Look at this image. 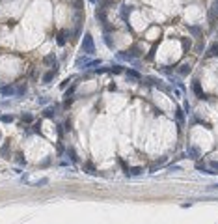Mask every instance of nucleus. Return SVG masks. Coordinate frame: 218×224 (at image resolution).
<instances>
[{
  "label": "nucleus",
  "mask_w": 218,
  "mask_h": 224,
  "mask_svg": "<svg viewBox=\"0 0 218 224\" xmlns=\"http://www.w3.org/2000/svg\"><path fill=\"white\" fill-rule=\"evenodd\" d=\"M82 49L86 52V56H93L95 54V43H93V37L90 32L84 34V39H82Z\"/></svg>",
  "instance_id": "1"
},
{
  "label": "nucleus",
  "mask_w": 218,
  "mask_h": 224,
  "mask_svg": "<svg viewBox=\"0 0 218 224\" xmlns=\"http://www.w3.org/2000/svg\"><path fill=\"white\" fill-rule=\"evenodd\" d=\"M0 94L10 97V95H17V90H15V86H0Z\"/></svg>",
  "instance_id": "2"
},
{
  "label": "nucleus",
  "mask_w": 218,
  "mask_h": 224,
  "mask_svg": "<svg viewBox=\"0 0 218 224\" xmlns=\"http://www.w3.org/2000/svg\"><path fill=\"white\" fill-rule=\"evenodd\" d=\"M186 155L190 157V159H198V157L201 155V151H200V148H196V146H188V148H186Z\"/></svg>",
  "instance_id": "3"
},
{
  "label": "nucleus",
  "mask_w": 218,
  "mask_h": 224,
  "mask_svg": "<svg viewBox=\"0 0 218 224\" xmlns=\"http://www.w3.org/2000/svg\"><path fill=\"white\" fill-rule=\"evenodd\" d=\"M91 60L88 58V56H80V58H77V62H75V65L78 67V69H86V65L90 64Z\"/></svg>",
  "instance_id": "4"
},
{
  "label": "nucleus",
  "mask_w": 218,
  "mask_h": 224,
  "mask_svg": "<svg viewBox=\"0 0 218 224\" xmlns=\"http://www.w3.org/2000/svg\"><path fill=\"white\" fill-rule=\"evenodd\" d=\"M192 90H194V94H196L200 99H205V94L201 92V86H200V82L196 80V82H192Z\"/></svg>",
  "instance_id": "5"
},
{
  "label": "nucleus",
  "mask_w": 218,
  "mask_h": 224,
  "mask_svg": "<svg viewBox=\"0 0 218 224\" xmlns=\"http://www.w3.org/2000/svg\"><path fill=\"white\" fill-rule=\"evenodd\" d=\"M65 41H67V32H65V30H62V32L56 36V43H58V47H63Z\"/></svg>",
  "instance_id": "6"
},
{
  "label": "nucleus",
  "mask_w": 218,
  "mask_h": 224,
  "mask_svg": "<svg viewBox=\"0 0 218 224\" xmlns=\"http://www.w3.org/2000/svg\"><path fill=\"white\" fill-rule=\"evenodd\" d=\"M54 75H56V71H54V69H51V71H47V73L43 75V82H45V84H48V82H51V80L54 79Z\"/></svg>",
  "instance_id": "7"
},
{
  "label": "nucleus",
  "mask_w": 218,
  "mask_h": 224,
  "mask_svg": "<svg viewBox=\"0 0 218 224\" xmlns=\"http://www.w3.org/2000/svg\"><path fill=\"white\" fill-rule=\"evenodd\" d=\"M177 71H179V75H188V73H190V65H188V64H183Z\"/></svg>",
  "instance_id": "8"
},
{
  "label": "nucleus",
  "mask_w": 218,
  "mask_h": 224,
  "mask_svg": "<svg viewBox=\"0 0 218 224\" xmlns=\"http://www.w3.org/2000/svg\"><path fill=\"white\" fill-rule=\"evenodd\" d=\"M15 118L13 116H10V114H2V116H0V122H2V123H11Z\"/></svg>",
  "instance_id": "9"
},
{
  "label": "nucleus",
  "mask_w": 218,
  "mask_h": 224,
  "mask_svg": "<svg viewBox=\"0 0 218 224\" xmlns=\"http://www.w3.org/2000/svg\"><path fill=\"white\" fill-rule=\"evenodd\" d=\"M43 116H45V118H54V108H51V106L45 108V110H43Z\"/></svg>",
  "instance_id": "10"
},
{
  "label": "nucleus",
  "mask_w": 218,
  "mask_h": 224,
  "mask_svg": "<svg viewBox=\"0 0 218 224\" xmlns=\"http://www.w3.org/2000/svg\"><path fill=\"white\" fill-rule=\"evenodd\" d=\"M190 34L196 36V37H200V36H201V28H200V26H190Z\"/></svg>",
  "instance_id": "11"
},
{
  "label": "nucleus",
  "mask_w": 218,
  "mask_h": 224,
  "mask_svg": "<svg viewBox=\"0 0 218 224\" xmlns=\"http://www.w3.org/2000/svg\"><path fill=\"white\" fill-rule=\"evenodd\" d=\"M8 149H10V142H6L2 148H0V155H2V157H6V159H8Z\"/></svg>",
  "instance_id": "12"
},
{
  "label": "nucleus",
  "mask_w": 218,
  "mask_h": 224,
  "mask_svg": "<svg viewBox=\"0 0 218 224\" xmlns=\"http://www.w3.org/2000/svg\"><path fill=\"white\" fill-rule=\"evenodd\" d=\"M67 155H69V159H71L73 163H75V161L78 159V157H77V153H75V149H73V148H69V149H67Z\"/></svg>",
  "instance_id": "13"
},
{
  "label": "nucleus",
  "mask_w": 218,
  "mask_h": 224,
  "mask_svg": "<svg viewBox=\"0 0 218 224\" xmlns=\"http://www.w3.org/2000/svg\"><path fill=\"white\" fill-rule=\"evenodd\" d=\"M21 118H22V122H26V123H30V122H34V118H32V114H26V112H22V114H21Z\"/></svg>",
  "instance_id": "14"
},
{
  "label": "nucleus",
  "mask_w": 218,
  "mask_h": 224,
  "mask_svg": "<svg viewBox=\"0 0 218 224\" xmlns=\"http://www.w3.org/2000/svg\"><path fill=\"white\" fill-rule=\"evenodd\" d=\"M127 77H129V79H140V73L134 71V69H129V71H127Z\"/></svg>",
  "instance_id": "15"
},
{
  "label": "nucleus",
  "mask_w": 218,
  "mask_h": 224,
  "mask_svg": "<svg viewBox=\"0 0 218 224\" xmlns=\"http://www.w3.org/2000/svg\"><path fill=\"white\" fill-rule=\"evenodd\" d=\"M142 172H143V168H131L127 174H129V176H140Z\"/></svg>",
  "instance_id": "16"
},
{
  "label": "nucleus",
  "mask_w": 218,
  "mask_h": 224,
  "mask_svg": "<svg viewBox=\"0 0 218 224\" xmlns=\"http://www.w3.org/2000/svg\"><path fill=\"white\" fill-rule=\"evenodd\" d=\"M218 54V45H211V49H209V56H216Z\"/></svg>",
  "instance_id": "17"
},
{
  "label": "nucleus",
  "mask_w": 218,
  "mask_h": 224,
  "mask_svg": "<svg viewBox=\"0 0 218 224\" xmlns=\"http://www.w3.org/2000/svg\"><path fill=\"white\" fill-rule=\"evenodd\" d=\"M175 116H177V122L183 125V122H185V118H183V110H179V108H177V110H175Z\"/></svg>",
  "instance_id": "18"
},
{
  "label": "nucleus",
  "mask_w": 218,
  "mask_h": 224,
  "mask_svg": "<svg viewBox=\"0 0 218 224\" xmlns=\"http://www.w3.org/2000/svg\"><path fill=\"white\" fill-rule=\"evenodd\" d=\"M132 11V6H123V10H121V15H123V19H127V13Z\"/></svg>",
  "instance_id": "19"
},
{
  "label": "nucleus",
  "mask_w": 218,
  "mask_h": 224,
  "mask_svg": "<svg viewBox=\"0 0 218 224\" xmlns=\"http://www.w3.org/2000/svg\"><path fill=\"white\" fill-rule=\"evenodd\" d=\"M168 170H170V172H179V170H181V166H177V164H172V166H168Z\"/></svg>",
  "instance_id": "20"
},
{
  "label": "nucleus",
  "mask_w": 218,
  "mask_h": 224,
  "mask_svg": "<svg viewBox=\"0 0 218 224\" xmlns=\"http://www.w3.org/2000/svg\"><path fill=\"white\" fill-rule=\"evenodd\" d=\"M24 92H26V86L22 84V86H19V90H17V95H22Z\"/></svg>",
  "instance_id": "21"
},
{
  "label": "nucleus",
  "mask_w": 218,
  "mask_h": 224,
  "mask_svg": "<svg viewBox=\"0 0 218 224\" xmlns=\"http://www.w3.org/2000/svg\"><path fill=\"white\" fill-rule=\"evenodd\" d=\"M121 71H123V69H121V65H114L112 67V73H121Z\"/></svg>",
  "instance_id": "22"
},
{
  "label": "nucleus",
  "mask_w": 218,
  "mask_h": 224,
  "mask_svg": "<svg viewBox=\"0 0 218 224\" xmlns=\"http://www.w3.org/2000/svg\"><path fill=\"white\" fill-rule=\"evenodd\" d=\"M211 168L216 170V174H218V161H211Z\"/></svg>",
  "instance_id": "23"
},
{
  "label": "nucleus",
  "mask_w": 218,
  "mask_h": 224,
  "mask_svg": "<svg viewBox=\"0 0 218 224\" xmlns=\"http://www.w3.org/2000/svg\"><path fill=\"white\" fill-rule=\"evenodd\" d=\"M45 62H47V64H51V62H54V56H52V54H51V56H47V58H45Z\"/></svg>",
  "instance_id": "24"
},
{
  "label": "nucleus",
  "mask_w": 218,
  "mask_h": 224,
  "mask_svg": "<svg viewBox=\"0 0 218 224\" xmlns=\"http://www.w3.org/2000/svg\"><path fill=\"white\" fill-rule=\"evenodd\" d=\"M105 37H106V39H105L106 45H108V47H112V39H110V36H105Z\"/></svg>",
  "instance_id": "25"
},
{
  "label": "nucleus",
  "mask_w": 218,
  "mask_h": 224,
  "mask_svg": "<svg viewBox=\"0 0 218 224\" xmlns=\"http://www.w3.org/2000/svg\"><path fill=\"white\" fill-rule=\"evenodd\" d=\"M47 103V97H39V105H45Z\"/></svg>",
  "instance_id": "26"
},
{
  "label": "nucleus",
  "mask_w": 218,
  "mask_h": 224,
  "mask_svg": "<svg viewBox=\"0 0 218 224\" xmlns=\"http://www.w3.org/2000/svg\"><path fill=\"white\" fill-rule=\"evenodd\" d=\"M0 140H2V133H0Z\"/></svg>",
  "instance_id": "27"
}]
</instances>
